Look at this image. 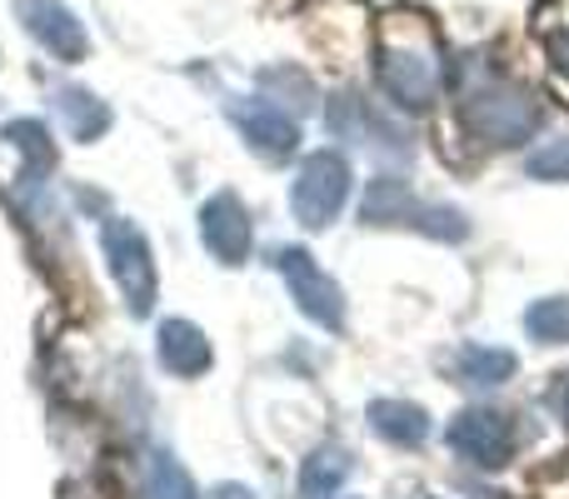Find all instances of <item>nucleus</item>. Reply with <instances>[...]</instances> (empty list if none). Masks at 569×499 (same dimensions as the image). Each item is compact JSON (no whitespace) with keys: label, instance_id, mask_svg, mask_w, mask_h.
<instances>
[{"label":"nucleus","instance_id":"obj_8","mask_svg":"<svg viewBox=\"0 0 569 499\" xmlns=\"http://www.w3.org/2000/svg\"><path fill=\"white\" fill-rule=\"evenodd\" d=\"M200 236H206V250L216 255L220 265H240L250 255V216L240 206V196L220 190L216 200H206L200 210Z\"/></svg>","mask_w":569,"mask_h":499},{"label":"nucleus","instance_id":"obj_15","mask_svg":"<svg viewBox=\"0 0 569 499\" xmlns=\"http://www.w3.org/2000/svg\"><path fill=\"white\" fill-rule=\"evenodd\" d=\"M56 100H60V116H66V126H70V136H76V140H96L100 130L110 126V110L100 106V100L90 96V90L66 86Z\"/></svg>","mask_w":569,"mask_h":499},{"label":"nucleus","instance_id":"obj_6","mask_svg":"<svg viewBox=\"0 0 569 499\" xmlns=\"http://www.w3.org/2000/svg\"><path fill=\"white\" fill-rule=\"evenodd\" d=\"M450 450L460 455V460H470L475 470H500V465H510V450H515L510 415H500V410H465L460 420L450 425Z\"/></svg>","mask_w":569,"mask_h":499},{"label":"nucleus","instance_id":"obj_23","mask_svg":"<svg viewBox=\"0 0 569 499\" xmlns=\"http://www.w3.org/2000/svg\"><path fill=\"white\" fill-rule=\"evenodd\" d=\"M560 415H565V420H569V375H565V380H560Z\"/></svg>","mask_w":569,"mask_h":499},{"label":"nucleus","instance_id":"obj_2","mask_svg":"<svg viewBox=\"0 0 569 499\" xmlns=\"http://www.w3.org/2000/svg\"><path fill=\"white\" fill-rule=\"evenodd\" d=\"M380 90L395 100L400 110H430L440 96V56H435V40L415 36H385L380 46Z\"/></svg>","mask_w":569,"mask_h":499},{"label":"nucleus","instance_id":"obj_11","mask_svg":"<svg viewBox=\"0 0 569 499\" xmlns=\"http://www.w3.org/2000/svg\"><path fill=\"white\" fill-rule=\"evenodd\" d=\"M160 365L170 375H206L210 370V340L190 320H166L160 325Z\"/></svg>","mask_w":569,"mask_h":499},{"label":"nucleus","instance_id":"obj_3","mask_svg":"<svg viewBox=\"0 0 569 499\" xmlns=\"http://www.w3.org/2000/svg\"><path fill=\"white\" fill-rule=\"evenodd\" d=\"M345 200H350V160L335 156V150H315L300 166L295 190H290L295 220L305 230H325L345 210Z\"/></svg>","mask_w":569,"mask_h":499},{"label":"nucleus","instance_id":"obj_19","mask_svg":"<svg viewBox=\"0 0 569 499\" xmlns=\"http://www.w3.org/2000/svg\"><path fill=\"white\" fill-rule=\"evenodd\" d=\"M530 176L535 180H569V136L555 140V146H545V150H535Z\"/></svg>","mask_w":569,"mask_h":499},{"label":"nucleus","instance_id":"obj_13","mask_svg":"<svg viewBox=\"0 0 569 499\" xmlns=\"http://www.w3.org/2000/svg\"><path fill=\"white\" fill-rule=\"evenodd\" d=\"M360 216H365V226H390V220H410V216H420V210H415V196L405 180L380 176L370 186V196H365Z\"/></svg>","mask_w":569,"mask_h":499},{"label":"nucleus","instance_id":"obj_16","mask_svg":"<svg viewBox=\"0 0 569 499\" xmlns=\"http://www.w3.org/2000/svg\"><path fill=\"white\" fill-rule=\"evenodd\" d=\"M525 330H530L540 345H569V295H555V300L530 305Z\"/></svg>","mask_w":569,"mask_h":499},{"label":"nucleus","instance_id":"obj_4","mask_svg":"<svg viewBox=\"0 0 569 499\" xmlns=\"http://www.w3.org/2000/svg\"><path fill=\"white\" fill-rule=\"evenodd\" d=\"M100 246H106V260L116 270L120 290H126V305L136 315H150L156 305V265H150V246L130 220H106L100 230Z\"/></svg>","mask_w":569,"mask_h":499},{"label":"nucleus","instance_id":"obj_20","mask_svg":"<svg viewBox=\"0 0 569 499\" xmlns=\"http://www.w3.org/2000/svg\"><path fill=\"white\" fill-rule=\"evenodd\" d=\"M420 230L425 236H435V240H465L470 236V220L460 216V210H420Z\"/></svg>","mask_w":569,"mask_h":499},{"label":"nucleus","instance_id":"obj_17","mask_svg":"<svg viewBox=\"0 0 569 499\" xmlns=\"http://www.w3.org/2000/svg\"><path fill=\"white\" fill-rule=\"evenodd\" d=\"M6 136L16 140V150L26 156V176H30V180H36L40 170H46L50 160H56V150L46 146V126H40V120H16V126H10Z\"/></svg>","mask_w":569,"mask_h":499},{"label":"nucleus","instance_id":"obj_22","mask_svg":"<svg viewBox=\"0 0 569 499\" xmlns=\"http://www.w3.org/2000/svg\"><path fill=\"white\" fill-rule=\"evenodd\" d=\"M216 499H256V495H250L246 485H220V490H216Z\"/></svg>","mask_w":569,"mask_h":499},{"label":"nucleus","instance_id":"obj_12","mask_svg":"<svg viewBox=\"0 0 569 499\" xmlns=\"http://www.w3.org/2000/svg\"><path fill=\"white\" fill-rule=\"evenodd\" d=\"M455 370L470 385H480V390H495V385H505L520 370V360H515L510 350H495V345H465V350L455 355Z\"/></svg>","mask_w":569,"mask_h":499},{"label":"nucleus","instance_id":"obj_14","mask_svg":"<svg viewBox=\"0 0 569 499\" xmlns=\"http://www.w3.org/2000/svg\"><path fill=\"white\" fill-rule=\"evenodd\" d=\"M345 475H350V455L335 450V445H325V450H315L310 460H305V470H300V499H330L345 485Z\"/></svg>","mask_w":569,"mask_h":499},{"label":"nucleus","instance_id":"obj_1","mask_svg":"<svg viewBox=\"0 0 569 499\" xmlns=\"http://www.w3.org/2000/svg\"><path fill=\"white\" fill-rule=\"evenodd\" d=\"M465 130H470L475 140H485V146H525V140L535 136V130L545 126V110L540 100L530 96V90L510 86V80H490V86L470 90L465 96Z\"/></svg>","mask_w":569,"mask_h":499},{"label":"nucleus","instance_id":"obj_7","mask_svg":"<svg viewBox=\"0 0 569 499\" xmlns=\"http://www.w3.org/2000/svg\"><path fill=\"white\" fill-rule=\"evenodd\" d=\"M16 16L56 60H86V50H90L86 26L66 6H56V0H16Z\"/></svg>","mask_w":569,"mask_h":499},{"label":"nucleus","instance_id":"obj_9","mask_svg":"<svg viewBox=\"0 0 569 499\" xmlns=\"http://www.w3.org/2000/svg\"><path fill=\"white\" fill-rule=\"evenodd\" d=\"M230 120L240 126V136L250 140L256 150H266L270 160L290 156L295 140H300V130H295V120L284 116L276 100H230Z\"/></svg>","mask_w":569,"mask_h":499},{"label":"nucleus","instance_id":"obj_5","mask_svg":"<svg viewBox=\"0 0 569 499\" xmlns=\"http://www.w3.org/2000/svg\"><path fill=\"white\" fill-rule=\"evenodd\" d=\"M276 265H280L284 280H290L295 305H300V310L310 315L320 330H345V295H340V285H335L330 275L310 260V255H305V250H280Z\"/></svg>","mask_w":569,"mask_h":499},{"label":"nucleus","instance_id":"obj_10","mask_svg":"<svg viewBox=\"0 0 569 499\" xmlns=\"http://www.w3.org/2000/svg\"><path fill=\"white\" fill-rule=\"evenodd\" d=\"M370 430L380 435L385 445H395V450H415V445H425V435H430V415L410 400H375Z\"/></svg>","mask_w":569,"mask_h":499},{"label":"nucleus","instance_id":"obj_21","mask_svg":"<svg viewBox=\"0 0 569 499\" xmlns=\"http://www.w3.org/2000/svg\"><path fill=\"white\" fill-rule=\"evenodd\" d=\"M550 56H555V66L569 76V30H555L550 36Z\"/></svg>","mask_w":569,"mask_h":499},{"label":"nucleus","instance_id":"obj_18","mask_svg":"<svg viewBox=\"0 0 569 499\" xmlns=\"http://www.w3.org/2000/svg\"><path fill=\"white\" fill-rule=\"evenodd\" d=\"M150 499H196V485L180 470L170 455H156L150 460Z\"/></svg>","mask_w":569,"mask_h":499}]
</instances>
